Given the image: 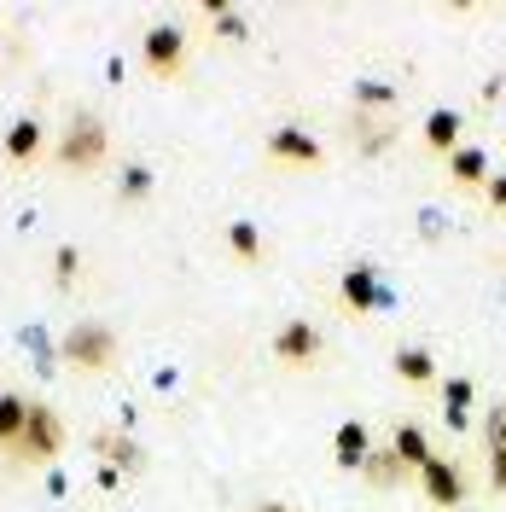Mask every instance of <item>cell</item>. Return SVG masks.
Wrapping results in <instances>:
<instances>
[{"label": "cell", "instance_id": "6da1fadb", "mask_svg": "<svg viewBox=\"0 0 506 512\" xmlns=\"http://www.w3.org/2000/svg\"><path fill=\"white\" fill-rule=\"evenodd\" d=\"M105 152H111V134H105V117H94V111H70L64 134H53V158H59L70 175L99 169Z\"/></svg>", "mask_w": 506, "mask_h": 512}, {"label": "cell", "instance_id": "7a4b0ae2", "mask_svg": "<svg viewBox=\"0 0 506 512\" xmlns=\"http://www.w3.org/2000/svg\"><path fill=\"white\" fill-rule=\"evenodd\" d=\"M59 361L76 373H111L117 367V332L105 320H76L59 338Z\"/></svg>", "mask_w": 506, "mask_h": 512}, {"label": "cell", "instance_id": "3957f363", "mask_svg": "<svg viewBox=\"0 0 506 512\" xmlns=\"http://www.w3.org/2000/svg\"><path fill=\"white\" fill-rule=\"evenodd\" d=\"M59 448H64V419L35 402L30 425H24V437L12 448V460H18V466H47V460H59Z\"/></svg>", "mask_w": 506, "mask_h": 512}, {"label": "cell", "instance_id": "277c9868", "mask_svg": "<svg viewBox=\"0 0 506 512\" xmlns=\"http://www.w3.org/2000/svg\"><path fill=\"white\" fill-rule=\"evenodd\" d=\"M140 59H146V70H152L158 82H175V76L187 70V30H181V24H152L146 41H140Z\"/></svg>", "mask_w": 506, "mask_h": 512}, {"label": "cell", "instance_id": "5b68a950", "mask_svg": "<svg viewBox=\"0 0 506 512\" xmlns=\"http://www.w3.org/2000/svg\"><path fill=\"white\" fill-rule=\"evenodd\" d=\"M320 355H326L320 320H285L280 332H274V361L280 367H315Z\"/></svg>", "mask_w": 506, "mask_h": 512}, {"label": "cell", "instance_id": "8992f818", "mask_svg": "<svg viewBox=\"0 0 506 512\" xmlns=\"http://www.w3.org/2000/svg\"><path fill=\"white\" fill-rule=\"evenodd\" d=\"M419 489L431 495V507H466V478H460V460H448V454H431L425 466H419Z\"/></svg>", "mask_w": 506, "mask_h": 512}, {"label": "cell", "instance_id": "52a82bcc", "mask_svg": "<svg viewBox=\"0 0 506 512\" xmlns=\"http://www.w3.org/2000/svg\"><path fill=\"white\" fill-rule=\"evenodd\" d=\"M268 158L274 163H291V169H315L320 158H326V146H320V134H309V128L285 123L268 134Z\"/></svg>", "mask_w": 506, "mask_h": 512}, {"label": "cell", "instance_id": "ba28073f", "mask_svg": "<svg viewBox=\"0 0 506 512\" xmlns=\"http://www.w3.org/2000/svg\"><path fill=\"white\" fill-rule=\"evenodd\" d=\"M338 297H344L349 315H373V309L384 303L379 268H373V262H349L344 274H338Z\"/></svg>", "mask_w": 506, "mask_h": 512}, {"label": "cell", "instance_id": "9c48e42d", "mask_svg": "<svg viewBox=\"0 0 506 512\" xmlns=\"http://www.w3.org/2000/svg\"><path fill=\"white\" fill-rule=\"evenodd\" d=\"M390 454H396V466H402L408 478H419V466H425L437 448H431V437H425V425H413V419H396V425H390Z\"/></svg>", "mask_w": 506, "mask_h": 512}, {"label": "cell", "instance_id": "30bf717a", "mask_svg": "<svg viewBox=\"0 0 506 512\" xmlns=\"http://www.w3.org/2000/svg\"><path fill=\"white\" fill-rule=\"evenodd\" d=\"M460 134H466V123H460V111H454V105H437V111L425 117V146H431L437 158H454V152L466 146Z\"/></svg>", "mask_w": 506, "mask_h": 512}, {"label": "cell", "instance_id": "8fae6325", "mask_svg": "<svg viewBox=\"0 0 506 512\" xmlns=\"http://www.w3.org/2000/svg\"><path fill=\"white\" fill-rule=\"evenodd\" d=\"M0 146H6V163H18V169H24V163L41 158L47 128H41V117H18V123L6 128V140H0Z\"/></svg>", "mask_w": 506, "mask_h": 512}, {"label": "cell", "instance_id": "7c38bea8", "mask_svg": "<svg viewBox=\"0 0 506 512\" xmlns=\"http://www.w3.org/2000/svg\"><path fill=\"white\" fill-rule=\"evenodd\" d=\"M332 454H338V466H344V472H361V466H367V454H373L367 425H361V419H344V425H338V437H332Z\"/></svg>", "mask_w": 506, "mask_h": 512}, {"label": "cell", "instance_id": "4fadbf2b", "mask_svg": "<svg viewBox=\"0 0 506 512\" xmlns=\"http://www.w3.org/2000/svg\"><path fill=\"white\" fill-rule=\"evenodd\" d=\"M472 408H477V384L466 379V373L443 379V419L454 425V431H466V425H472Z\"/></svg>", "mask_w": 506, "mask_h": 512}, {"label": "cell", "instance_id": "5bb4252c", "mask_svg": "<svg viewBox=\"0 0 506 512\" xmlns=\"http://www.w3.org/2000/svg\"><path fill=\"white\" fill-rule=\"evenodd\" d=\"M30 396H18V390H0V448L12 454L18 437H24V425H30Z\"/></svg>", "mask_w": 506, "mask_h": 512}, {"label": "cell", "instance_id": "9a60e30c", "mask_svg": "<svg viewBox=\"0 0 506 512\" xmlns=\"http://www.w3.org/2000/svg\"><path fill=\"white\" fill-rule=\"evenodd\" d=\"M390 367H396L402 384H437V355L419 350V344H402V350L390 355Z\"/></svg>", "mask_w": 506, "mask_h": 512}, {"label": "cell", "instance_id": "2e32d148", "mask_svg": "<svg viewBox=\"0 0 506 512\" xmlns=\"http://www.w3.org/2000/svg\"><path fill=\"white\" fill-rule=\"evenodd\" d=\"M448 175H454L460 187H477V192H483L495 169H489V152H483V146H460V152L448 158Z\"/></svg>", "mask_w": 506, "mask_h": 512}, {"label": "cell", "instance_id": "e0dca14e", "mask_svg": "<svg viewBox=\"0 0 506 512\" xmlns=\"http://www.w3.org/2000/svg\"><path fill=\"white\" fill-rule=\"evenodd\" d=\"M94 448L105 454V460H111V472H140V466H146L140 443H134V437H123V431H105V437H99Z\"/></svg>", "mask_w": 506, "mask_h": 512}, {"label": "cell", "instance_id": "ac0fdd59", "mask_svg": "<svg viewBox=\"0 0 506 512\" xmlns=\"http://www.w3.org/2000/svg\"><path fill=\"white\" fill-rule=\"evenodd\" d=\"M227 251L239 262H262V227L256 222H227Z\"/></svg>", "mask_w": 506, "mask_h": 512}, {"label": "cell", "instance_id": "d6986e66", "mask_svg": "<svg viewBox=\"0 0 506 512\" xmlns=\"http://www.w3.org/2000/svg\"><path fill=\"white\" fill-rule=\"evenodd\" d=\"M152 187H158V175H152L146 163H128L123 181H117V198H123V204H146V198H152Z\"/></svg>", "mask_w": 506, "mask_h": 512}, {"label": "cell", "instance_id": "ffe728a7", "mask_svg": "<svg viewBox=\"0 0 506 512\" xmlns=\"http://www.w3.org/2000/svg\"><path fill=\"white\" fill-rule=\"evenodd\" d=\"M76 280H82V251H76V245H59V251H53V286H76Z\"/></svg>", "mask_w": 506, "mask_h": 512}, {"label": "cell", "instance_id": "44dd1931", "mask_svg": "<svg viewBox=\"0 0 506 512\" xmlns=\"http://www.w3.org/2000/svg\"><path fill=\"white\" fill-rule=\"evenodd\" d=\"M361 472H367V478H373V483H384V489H390V483H396V478H408V472L396 466V454H390V448H373Z\"/></svg>", "mask_w": 506, "mask_h": 512}, {"label": "cell", "instance_id": "7402d4cb", "mask_svg": "<svg viewBox=\"0 0 506 512\" xmlns=\"http://www.w3.org/2000/svg\"><path fill=\"white\" fill-rule=\"evenodd\" d=\"M204 18H210V24H216L222 35L245 41V12H233V6H204Z\"/></svg>", "mask_w": 506, "mask_h": 512}, {"label": "cell", "instance_id": "603a6c76", "mask_svg": "<svg viewBox=\"0 0 506 512\" xmlns=\"http://www.w3.org/2000/svg\"><path fill=\"white\" fill-rule=\"evenodd\" d=\"M390 140H396V134H390V128H379V123H361V128H355V146H361V152H373V158H379V152H390Z\"/></svg>", "mask_w": 506, "mask_h": 512}, {"label": "cell", "instance_id": "cb8c5ba5", "mask_svg": "<svg viewBox=\"0 0 506 512\" xmlns=\"http://www.w3.org/2000/svg\"><path fill=\"white\" fill-rule=\"evenodd\" d=\"M355 105H361V111H379V105H396V88H384V82H361V88H355Z\"/></svg>", "mask_w": 506, "mask_h": 512}, {"label": "cell", "instance_id": "d4e9b609", "mask_svg": "<svg viewBox=\"0 0 506 512\" xmlns=\"http://www.w3.org/2000/svg\"><path fill=\"white\" fill-rule=\"evenodd\" d=\"M489 489H495V495H506V443L489 448Z\"/></svg>", "mask_w": 506, "mask_h": 512}, {"label": "cell", "instance_id": "484cf974", "mask_svg": "<svg viewBox=\"0 0 506 512\" xmlns=\"http://www.w3.org/2000/svg\"><path fill=\"white\" fill-rule=\"evenodd\" d=\"M483 198H489V210H506V175H489Z\"/></svg>", "mask_w": 506, "mask_h": 512}, {"label": "cell", "instance_id": "4316f807", "mask_svg": "<svg viewBox=\"0 0 506 512\" xmlns=\"http://www.w3.org/2000/svg\"><path fill=\"white\" fill-rule=\"evenodd\" d=\"M506 443V408H495L489 414V448H501Z\"/></svg>", "mask_w": 506, "mask_h": 512}, {"label": "cell", "instance_id": "83f0119b", "mask_svg": "<svg viewBox=\"0 0 506 512\" xmlns=\"http://www.w3.org/2000/svg\"><path fill=\"white\" fill-rule=\"evenodd\" d=\"M251 512H297V507H291V501H256Z\"/></svg>", "mask_w": 506, "mask_h": 512}]
</instances>
